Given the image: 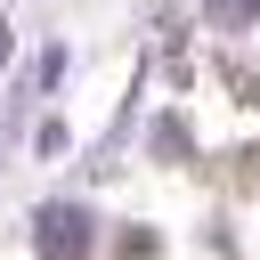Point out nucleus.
Instances as JSON below:
<instances>
[{"label":"nucleus","mask_w":260,"mask_h":260,"mask_svg":"<svg viewBox=\"0 0 260 260\" xmlns=\"http://www.w3.org/2000/svg\"><path fill=\"white\" fill-rule=\"evenodd\" d=\"M32 236H41V260H73V252L89 244V211H81V203H49V211L32 219Z\"/></svg>","instance_id":"nucleus-1"},{"label":"nucleus","mask_w":260,"mask_h":260,"mask_svg":"<svg viewBox=\"0 0 260 260\" xmlns=\"http://www.w3.org/2000/svg\"><path fill=\"white\" fill-rule=\"evenodd\" d=\"M203 8H211V24H252L260 16V0H203Z\"/></svg>","instance_id":"nucleus-2"},{"label":"nucleus","mask_w":260,"mask_h":260,"mask_svg":"<svg viewBox=\"0 0 260 260\" xmlns=\"http://www.w3.org/2000/svg\"><path fill=\"white\" fill-rule=\"evenodd\" d=\"M0 65H8V24H0Z\"/></svg>","instance_id":"nucleus-3"}]
</instances>
